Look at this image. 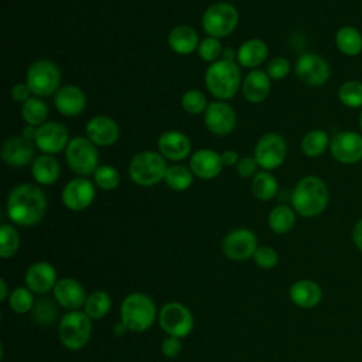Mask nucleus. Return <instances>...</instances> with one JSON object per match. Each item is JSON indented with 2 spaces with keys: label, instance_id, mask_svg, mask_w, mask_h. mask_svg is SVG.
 <instances>
[{
  "label": "nucleus",
  "instance_id": "1",
  "mask_svg": "<svg viewBox=\"0 0 362 362\" xmlns=\"http://www.w3.org/2000/svg\"><path fill=\"white\" fill-rule=\"evenodd\" d=\"M47 198L34 184L17 185L7 198V215L20 226L37 225L45 215Z\"/></svg>",
  "mask_w": 362,
  "mask_h": 362
},
{
  "label": "nucleus",
  "instance_id": "2",
  "mask_svg": "<svg viewBox=\"0 0 362 362\" xmlns=\"http://www.w3.org/2000/svg\"><path fill=\"white\" fill-rule=\"evenodd\" d=\"M329 202V189L317 175L303 177L291 192V206L303 218H314L325 211Z\"/></svg>",
  "mask_w": 362,
  "mask_h": 362
},
{
  "label": "nucleus",
  "instance_id": "3",
  "mask_svg": "<svg viewBox=\"0 0 362 362\" xmlns=\"http://www.w3.org/2000/svg\"><path fill=\"white\" fill-rule=\"evenodd\" d=\"M157 318V308L150 296L144 293H130L120 305V321L130 332L147 331Z\"/></svg>",
  "mask_w": 362,
  "mask_h": 362
},
{
  "label": "nucleus",
  "instance_id": "4",
  "mask_svg": "<svg viewBox=\"0 0 362 362\" xmlns=\"http://www.w3.org/2000/svg\"><path fill=\"white\" fill-rule=\"evenodd\" d=\"M205 85L211 95L219 100L232 99L240 85V71L235 62L215 61L205 72Z\"/></svg>",
  "mask_w": 362,
  "mask_h": 362
},
{
  "label": "nucleus",
  "instance_id": "5",
  "mask_svg": "<svg viewBox=\"0 0 362 362\" xmlns=\"http://www.w3.org/2000/svg\"><path fill=\"white\" fill-rule=\"evenodd\" d=\"M168 167L165 157L157 151H141L136 154L129 164V175L133 182L141 187H150L164 180Z\"/></svg>",
  "mask_w": 362,
  "mask_h": 362
},
{
  "label": "nucleus",
  "instance_id": "6",
  "mask_svg": "<svg viewBox=\"0 0 362 362\" xmlns=\"http://www.w3.org/2000/svg\"><path fill=\"white\" fill-rule=\"evenodd\" d=\"M92 332V320L86 315L85 311L74 310L66 313L58 325V337L61 344L71 349L76 351L83 348Z\"/></svg>",
  "mask_w": 362,
  "mask_h": 362
},
{
  "label": "nucleus",
  "instance_id": "7",
  "mask_svg": "<svg viewBox=\"0 0 362 362\" xmlns=\"http://www.w3.org/2000/svg\"><path fill=\"white\" fill-rule=\"evenodd\" d=\"M239 20L238 10L230 3L219 1L206 8L202 16V27L209 37L221 38L229 35Z\"/></svg>",
  "mask_w": 362,
  "mask_h": 362
},
{
  "label": "nucleus",
  "instance_id": "8",
  "mask_svg": "<svg viewBox=\"0 0 362 362\" xmlns=\"http://www.w3.org/2000/svg\"><path fill=\"white\" fill-rule=\"evenodd\" d=\"M59 68L49 59H38L27 72V85L37 96H49L59 89Z\"/></svg>",
  "mask_w": 362,
  "mask_h": 362
},
{
  "label": "nucleus",
  "instance_id": "9",
  "mask_svg": "<svg viewBox=\"0 0 362 362\" xmlns=\"http://www.w3.org/2000/svg\"><path fill=\"white\" fill-rule=\"evenodd\" d=\"M65 160L71 170L79 175L95 173L99 167V154L88 137H74L65 148Z\"/></svg>",
  "mask_w": 362,
  "mask_h": 362
},
{
  "label": "nucleus",
  "instance_id": "10",
  "mask_svg": "<svg viewBox=\"0 0 362 362\" xmlns=\"http://www.w3.org/2000/svg\"><path fill=\"white\" fill-rule=\"evenodd\" d=\"M158 322L163 331L171 337L184 338L194 328V317L188 307L171 301L164 304L158 311Z\"/></svg>",
  "mask_w": 362,
  "mask_h": 362
},
{
  "label": "nucleus",
  "instance_id": "11",
  "mask_svg": "<svg viewBox=\"0 0 362 362\" xmlns=\"http://www.w3.org/2000/svg\"><path fill=\"white\" fill-rule=\"evenodd\" d=\"M332 158L345 165H354L362 161V133L355 130H342L334 134L329 143Z\"/></svg>",
  "mask_w": 362,
  "mask_h": 362
},
{
  "label": "nucleus",
  "instance_id": "12",
  "mask_svg": "<svg viewBox=\"0 0 362 362\" xmlns=\"http://www.w3.org/2000/svg\"><path fill=\"white\" fill-rule=\"evenodd\" d=\"M287 156L286 140L276 133L262 136L255 146V158L264 170L279 168Z\"/></svg>",
  "mask_w": 362,
  "mask_h": 362
},
{
  "label": "nucleus",
  "instance_id": "13",
  "mask_svg": "<svg viewBox=\"0 0 362 362\" xmlns=\"http://www.w3.org/2000/svg\"><path fill=\"white\" fill-rule=\"evenodd\" d=\"M298 79L308 86H322L331 75V66L325 58L314 52H305L296 62Z\"/></svg>",
  "mask_w": 362,
  "mask_h": 362
},
{
  "label": "nucleus",
  "instance_id": "14",
  "mask_svg": "<svg viewBox=\"0 0 362 362\" xmlns=\"http://www.w3.org/2000/svg\"><path fill=\"white\" fill-rule=\"evenodd\" d=\"M257 247L256 235L246 228L230 230L222 240L223 255L233 262H242L253 257Z\"/></svg>",
  "mask_w": 362,
  "mask_h": 362
},
{
  "label": "nucleus",
  "instance_id": "15",
  "mask_svg": "<svg viewBox=\"0 0 362 362\" xmlns=\"http://www.w3.org/2000/svg\"><path fill=\"white\" fill-rule=\"evenodd\" d=\"M34 141L44 154L52 156L65 150L71 140L66 126L58 122H47L37 129Z\"/></svg>",
  "mask_w": 362,
  "mask_h": 362
},
{
  "label": "nucleus",
  "instance_id": "16",
  "mask_svg": "<svg viewBox=\"0 0 362 362\" xmlns=\"http://www.w3.org/2000/svg\"><path fill=\"white\" fill-rule=\"evenodd\" d=\"M204 120L211 133L216 136H226L236 126V113L228 103L216 100L208 105Z\"/></svg>",
  "mask_w": 362,
  "mask_h": 362
},
{
  "label": "nucleus",
  "instance_id": "17",
  "mask_svg": "<svg viewBox=\"0 0 362 362\" xmlns=\"http://www.w3.org/2000/svg\"><path fill=\"white\" fill-rule=\"evenodd\" d=\"M95 198V187L86 178H74L62 189V202L71 211L86 209Z\"/></svg>",
  "mask_w": 362,
  "mask_h": 362
},
{
  "label": "nucleus",
  "instance_id": "18",
  "mask_svg": "<svg viewBox=\"0 0 362 362\" xmlns=\"http://www.w3.org/2000/svg\"><path fill=\"white\" fill-rule=\"evenodd\" d=\"M34 157V146L24 136L8 137L1 147V158L10 167H24Z\"/></svg>",
  "mask_w": 362,
  "mask_h": 362
},
{
  "label": "nucleus",
  "instance_id": "19",
  "mask_svg": "<svg viewBox=\"0 0 362 362\" xmlns=\"http://www.w3.org/2000/svg\"><path fill=\"white\" fill-rule=\"evenodd\" d=\"M54 298L62 308L69 311L79 310L86 301V294L83 286L71 277H65L57 281L54 287Z\"/></svg>",
  "mask_w": 362,
  "mask_h": 362
},
{
  "label": "nucleus",
  "instance_id": "20",
  "mask_svg": "<svg viewBox=\"0 0 362 362\" xmlns=\"http://www.w3.org/2000/svg\"><path fill=\"white\" fill-rule=\"evenodd\" d=\"M86 136L95 146H112L119 139V126L117 123L103 115L92 117L86 123Z\"/></svg>",
  "mask_w": 362,
  "mask_h": 362
},
{
  "label": "nucleus",
  "instance_id": "21",
  "mask_svg": "<svg viewBox=\"0 0 362 362\" xmlns=\"http://www.w3.org/2000/svg\"><path fill=\"white\" fill-rule=\"evenodd\" d=\"M57 281V270L48 262H35L27 269L25 283L33 293H48L49 290H54Z\"/></svg>",
  "mask_w": 362,
  "mask_h": 362
},
{
  "label": "nucleus",
  "instance_id": "22",
  "mask_svg": "<svg viewBox=\"0 0 362 362\" xmlns=\"http://www.w3.org/2000/svg\"><path fill=\"white\" fill-rule=\"evenodd\" d=\"M288 297L298 308L310 310L322 301V288L314 280L300 279L290 286Z\"/></svg>",
  "mask_w": 362,
  "mask_h": 362
},
{
  "label": "nucleus",
  "instance_id": "23",
  "mask_svg": "<svg viewBox=\"0 0 362 362\" xmlns=\"http://www.w3.org/2000/svg\"><path fill=\"white\" fill-rule=\"evenodd\" d=\"M222 158L221 156L209 148H201L195 151L189 160V168L194 175L201 180H211L219 175L222 171Z\"/></svg>",
  "mask_w": 362,
  "mask_h": 362
},
{
  "label": "nucleus",
  "instance_id": "24",
  "mask_svg": "<svg viewBox=\"0 0 362 362\" xmlns=\"http://www.w3.org/2000/svg\"><path fill=\"white\" fill-rule=\"evenodd\" d=\"M158 150L160 153L173 161L184 160L191 151L189 139L177 130H167L158 137Z\"/></svg>",
  "mask_w": 362,
  "mask_h": 362
},
{
  "label": "nucleus",
  "instance_id": "25",
  "mask_svg": "<svg viewBox=\"0 0 362 362\" xmlns=\"http://www.w3.org/2000/svg\"><path fill=\"white\" fill-rule=\"evenodd\" d=\"M54 103L57 110L64 116H76L83 112L86 98L82 89L75 85H65L55 93Z\"/></svg>",
  "mask_w": 362,
  "mask_h": 362
},
{
  "label": "nucleus",
  "instance_id": "26",
  "mask_svg": "<svg viewBox=\"0 0 362 362\" xmlns=\"http://www.w3.org/2000/svg\"><path fill=\"white\" fill-rule=\"evenodd\" d=\"M270 76L263 71H252L242 83V92L246 100L252 103L263 102L270 93Z\"/></svg>",
  "mask_w": 362,
  "mask_h": 362
},
{
  "label": "nucleus",
  "instance_id": "27",
  "mask_svg": "<svg viewBox=\"0 0 362 362\" xmlns=\"http://www.w3.org/2000/svg\"><path fill=\"white\" fill-rule=\"evenodd\" d=\"M168 45L181 55L191 54L198 45V34L189 25H177L168 34Z\"/></svg>",
  "mask_w": 362,
  "mask_h": 362
},
{
  "label": "nucleus",
  "instance_id": "28",
  "mask_svg": "<svg viewBox=\"0 0 362 362\" xmlns=\"http://www.w3.org/2000/svg\"><path fill=\"white\" fill-rule=\"evenodd\" d=\"M269 54L267 45L264 41L259 38H252L245 41L238 49V62L245 68H255L259 66L262 62L266 61Z\"/></svg>",
  "mask_w": 362,
  "mask_h": 362
},
{
  "label": "nucleus",
  "instance_id": "29",
  "mask_svg": "<svg viewBox=\"0 0 362 362\" xmlns=\"http://www.w3.org/2000/svg\"><path fill=\"white\" fill-rule=\"evenodd\" d=\"M59 163L51 154H41L31 164V174L41 185L54 184L59 177Z\"/></svg>",
  "mask_w": 362,
  "mask_h": 362
},
{
  "label": "nucleus",
  "instance_id": "30",
  "mask_svg": "<svg viewBox=\"0 0 362 362\" xmlns=\"http://www.w3.org/2000/svg\"><path fill=\"white\" fill-rule=\"evenodd\" d=\"M335 45L346 57H356L362 52V33L354 25H342L335 33Z\"/></svg>",
  "mask_w": 362,
  "mask_h": 362
},
{
  "label": "nucleus",
  "instance_id": "31",
  "mask_svg": "<svg viewBox=\"0 0 362 362\" xmlns=\"http://www.w3.org/2000/svg\"><path fill=\"white\" fill-rule=\"evenodd\" d=\"M331 137L322 129H313L301 139V151L305 157L315 158L324 154L327 148H329Z\"/></svg>",
  "mask_w": 362,
  "mask_h": 362
},
{
  "label": "nucleus",
  "instance_id": "32",
  "mask_svg": "<svg viewBox=\"0 0 362 362\" xmlns=\"http://www.w3.org/2000/svg\"><path fill=\"white\" fill-rule=\"evenodd\" d=\"M267 223L274 233H288L296 225V211L288 205H277L270 211Z\"/></svg>",
  "mask_w": 362,
  "mask_h": 362
},
{
  "label": "nucleus",
  "instance_id": "33",
  "mask_svg": "<svg viewBox=\"0 0 362 362\" xmlns=\"http://www.w3.org/2000/svg\"><path fill=\"white\" fill-rule=\"evenodd\" d=\"M112 307L110 296L103 290H96L86 297L83 304V311L90 320H100L103 318Z\"/></svg>",
  "mask_w": 362,
  "mask_h": 362
},
{
  "label": "nucleus",
  "instance_id": "34",
  "mask_svg": "<svg viewBox=\"0 0 362 362\" xmlns=\"http://www.w3.org/2000/svg\"><path fill=\"white\" fill-rule=\"evenodd\" d=\"M338 99L348 109H362V82L349 79L338 88Z\"/></svg>",
  "mask_w": 362,
  "mask_h": 362
},
{
  "label": "nucleus",
  "instance_id": "35",
  "mask_svg": "<svg viewBox=\"0 0 362 362\" xmlns=\"http://www.w3.org/2000/svg\"><path fill=\"white\" fill-rule=\"evenodd\" d=\"M21 116L24 122L30 126H42L48 116L47 105L38 98H30L27 102L23 103Z\"/></svg>",
  "mask_w": 362,
  "mask_h": 362
},
{
  "label": "nucleus",
  "instance_id": "36",
  "mask_svg": "<svg viewBox=\"0 0 362 362\" xmlns=\"http://www.w3.org/2000/svg\"><path fill=\"white\" fill-rule=\"evenodd\" d=\"M252 192L260 201H270L277 194L276 178L266 171L256 173L252 180Z\"/></svg>",
  "mask_w": 362,
  "mask_h": 362
},
{
  "label": "nucleus",
  "instance_id": "37",
  "mask_svg": "<svg viewBox=\"0 0 362 362\" xmlns=\"http://www.w3.org/2000/svg\"><path fill=\"white\" fill-rule=\"evenodd\" d=\"M164 181L174 191H185L192 184V171L185 165H171L165 173Z\"/></svg>",
  "mask_w": 362,
  "mask_h": 362
},
{
  "label": "nucleus",
  "instance_id": "38",
  "mask_svg": "<svg viewBox=\"0 0 362 362\" xmlns=\"http://www.w3.org/2000/svg\"><path fill=\"white\" fill-rule=\"evenodd\" d=\"M20 247V235L17 229L8 223H3L0 228V256L3 259L11 257Z\"/></svg>",
  "mask_w": 362,
  "mask_h": 362
},
{
  "label": "nucleus",
  "instance_id": "39",
  "mask_svg": "<svg viewBox=\"0 0 362 362\" xmlns=\"http://www.w3.org/2000/svg\"><path fill=\"white\" fill-rule=\"evenodd\" d=\"M34 304V296L28 287H17L8 296V307L17 314L31 311Z\"/></svg>",
  "mask_w": 362,
  "mask_h": 362
},
{
  "label": "nucleus",
  "instance_id": "40",
  "mask_svg": "<svg viewBox=\"0 0 362 362\" xmlns=\"http://www.w3.org/2000/svg\"><path fill=\"white\" fill-rule=\"evenodd\" d=\"M57 314H58V310L55 304L48 298H40L38 301H35L31 310L33 320L41 325H48L54 322Z\"/></svg>",
  "mask_w": 362,
  "mask_h": 362
},
{
  "label": "nucleus",
  "instance_id": "41",
  "mask_svg": "<svg viewBox=\"0 0 362 362\" xmlns=\"http://www.w3.org/2000/svg\"><path fill=\"white\" fill-rule=\"evenodd\" d=\"M95 182L105 191L115 189L120 182V174L112 165H99L93 173Z\"/></svg>",
  "mask_w": 362,
  "mask_h": 362
},
{
  "label": "nucleus",
  "instance_id": "42",
  "mask_svg": "<svg viewBox=\"0 0 362 362\" xmlns=\"http://www.w3.org/2000/svg\"><path fill=\"white\" fill-rule=\"evenodd\" d=\"M181 106L184 107L185 112L191 113V115H198L206 110L208 105H206V98L205 95L198 90V89H191L187 90L182 98H181Z\"/></svg>",
  "mask_w": 362,
  "mask_h": 362
},
{
  "label": "nucleus",
  "instance_id": "43",
  "mask_svg": "<svg viewBox=\"0 0 362 362\" xmlns=\"http://www.w3.org/2000/svg\"><path fill=\"white\" fill-rule=\"evenodd\" d=\"M222 45L218 38L206 37L198 45V55L206 62H215L222 55Z\"/></svg>",
  "mask_w": 362,
  "mask_h": 362
},
{
  "label": "nucleus",
  "instance_id": "44",
  "mask_svg": "<svg viewBox=\"0 0 362 362\" xmlns=\"http://www.w3.org/2000/svg\"><path fill=\"white\" fill-rule=\"evenodd\" d=\"M255 263L262 269H272L279 262V255L272 246H259L253 255Z\"/></svg>",
  "mask_w": 362,
  "mask_h": 362
},
{
  "label": "nucleus",
  "instance_id": "45",
  "mask_svg": "<svg viewBox=\"0 0 362 362\" xmlns=\"http://www.w3.org/2000/svg\"><path fill=\"white\" fill-rule=\"evenodd\" d=\"M288 72H290V62L287 58H283V57H276L270 59L266 68V74L270 76V79H276V81L286 78Z\"/></svg>",
  "mask_w": 362,
  "mask_h": 362
},
{
  "label": "nucleus",
  "instance_id": "46",
  "mask_svg": "<svg viewBox=\"0 0 362 362\" xmlns=\"http://www.w3.org/2000/svg\"><path fill=\"white\" fill-rule=\"evenodd\" d=\"M181 349H182L181 338L168 335V337L164 338L163 342H161V352H163V355H165L167 358H175V356H178L180 352H181Z\"/></svg>",
  "mask_w": 362,
  "mask_h": 362
},
{
  "label": "nucleus",
  "instance_id": "47",
  "mask_svg": "<svg viewBox=\"0 0 362 362\" xmlns=\"http://www.w3.org/2000/svg\"><path fill=\"white\" fill-rule=\"evenodd\" d=\"M257 161L255 157H243L238 161L236 170L240 177L247 178V177H255L256 175V168H257Z\"/></svg>",
  "mask_w": 362,
  "mask_h": 362
},
{
  "label": "nucleus",
  "instance_id": "48",
  "mask_svg": "<svg viewBox=\"0 0 362 362\" xmlns=\"http://www.w3.org/2000/svg\"><path fill=\"white\" fill-rule=\"evenodd\" d=\"M31 89L28 88L27 83H16L11 90H10V95L11 98L16 100V102H27L30 99V95H31Z\"/></svg>",
  "mask_w": 362,
  "mask_h": 362
},
{
  "label": "nucleus",
  "instance_id": "49",
  "mask_svg": "<svg viewBox=\"0 0 362 362\" xmlns=\"http://www.w3.org/2000/svg\"><path fill=\"white\" fill-rule=\"evenodd\" d=\"M352 242L356 246V249L362 252V218L359 221H356V223L354 225Z\"/></svg>",
  "mask_w": 362,
  "mask_h": 362
},
{
  "label": "nucleus",
  "instance_id": "50",
  "mask_svg": "<svg viewBox=\"0 0 362 362\" xmlns=\"http://www.w3.org/2000/svg\"><path fill=\"white\" fill-rule=\"evenodd\" d=\"M221 158H222V164L223 165H235L238 164L239 158H238V153L233 151V150H226L221 154Z\"/></svg>",
  "mask_w": 362,
  "mask_h": 362
},
{
  "label": "nucleus",
  "instance_id": "51",
  "mask_svg": "<svg viewBox=\"0 0 362 362\" xmlns=\"http://www.w3.org/2000/svg\"><path fill=\"white\" fill-rule=\"evenodd\" d=\"M238 54L235 52V49L233 48H230V47H228V48H225L223 51H222V59H225V61H230V62H233V59H235V57H236Z\"/></svg>",
  "mask_w": 362,
  "mask_h": 362
},
{
  "label": "nucleus",
  "instance_id": "52",
  "mask_svg": "<svg viewBox=\"0 0 362 362\" xmlns=\"http://www.w3.org/2000/svg\"><path fill=\"white\" fill-rule=\"evenodd\" d=\"M8 290H7V283L4 279H0V300L4 301L8 298Z\"/></svg>",
  "mask_w": 362,
  "mask_h": 362
},
{
  "label": "nucleus",
  "instance_id": "53",
  "mask_svg": "<svg viewBox=\"0 0 362 362\" xmlns=\"http://www.w3.org/2000/svg\"><path fill=\"white\" fill-rule=\"evenodd\" d=\"M127 331H129V329H127V327H126L122 321H119V322L113 327V334H115V335H117V337L124 335Z\"/></svg>",
  "mask_w": 362,
  "mask_h": 362
},
{
  "label": "nucleus",
  "instance_id": "54",
  "mask_svg": "<svg viewBox=\"0 0 362 362\" xmlns=\"http://www.w3.org/2000/svg\"><path fill=\"white\" fill-rule=\"evenodd\" d=\"M35 134H37V129L34 127V126H27L24 130H23V136L25 137V139H28V140H33V139H35Z\"/></svg>",
  "mask_w": 362,
  "mask_h": 362
},
{
  "label": "nucleus",
  "instance_id": "55",
  "mask_svg": "<svg viewBox=\"0 0 362 362\" xmlns=\"http://www.w3.org/2000/svg\"><path fill=\"white\" fill-rule=\"evenodd\" d=\"M359 129H361V133H362V109H361V113H359Z\"/></svg>",
  "mask_w": 362,
  "mask_h": 362
}]
</instances>
